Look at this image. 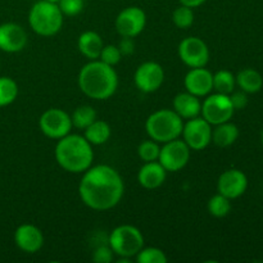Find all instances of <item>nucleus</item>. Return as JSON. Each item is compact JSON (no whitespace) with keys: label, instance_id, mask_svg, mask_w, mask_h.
I'll list each match as a JSON object with an SVG mask.
<instances>
[{"label":"nucleus","instance_id":"f257e3e1","mask_svg":"<svg viewBox=\"0 0 263 263\" xmlns=\"http://www.w3.org/2000/svg\"><path fill=\"white\" fill-rule=\"evenodd\" d=\"M80 198L94 211H108L121 202L125 185L121 175L107 164L90 167L85 171L79 186Z\"/></svg>","mask_w":263,"mask_h":263},{"label":"nucleus","instance_id":"f03ea898","mask_svg":"<svg viewBox=\"0 0 263 263\" xmlns=\"http://www.w3.org/2000/svg\"><path fill=\"white\" fill-rule=\"evenodd\" d=\"M79 86L86 97L105 100L117 90L118 76L112 66L94 59L85 64L80 71Z\"/></svg>","mask_w":263,"mask_h":263},{"label":"nucleus","instance_id":"7ed1b4c3","mask_svg":"<svg viewBox=\"0 0 263 263\" xmlns=\"http://www.w3.org/2000/svg\"><path fill=\"white\" fill-rule=\"evenodd\" d=\"M55 161L59 166L71 174H81L90 168L94 152L85 136L68 134L59 139L55 145Z\"/></svg>","mask_w":263,"mask_h":263},{"label":"nucleus","instance_id":"20e7f679","mask_svg":"<svg viewBox=\"0 0 263 263\" xmlns=\"http://www.w3.org/2000/svg\"><path fill=\"white\" fill-rule=\"evenodd\" d=\"M184 122L172 109H159L152 113L145 122L146 134L157 143H167L181 136Z\"/></svg>","mask_w":263,"mask_h":263},{"label":"nucleus","instance_id":"39448f33","mask_svg":"<svg viewBox=\"0 0 263 263\" xmlns=\"http://www.w3.org/2000/svg\"><path fill=\"white\" fill-rule=\"evenodd\" d=\"M28 23L33 32L40 36H53L59 32L63 25V13L57 3L41 0L35 3L28 13Z\"/></svg>","mask_w":263,"mask_h":263},{"label":"nucleus","instance_id":"423d86ee","mask_svg":"<svg viewBox=\"0 0 263 263\" xmlns=\"http://www.w3.org/2000/svg\"><path fill=\"white\" fill-rule=\"evenodd\" d=\"M109 247L115 254L128 259L144 248V236L135 226L121 225L110 233Z\"/></svg>","mask_w":263,"mask_h":263},{"label":"nucleus","instance_id":"0eeeda50","mask_svg":"<svg viewBox=\"0 0 263 263\" xmlns=\"http://www.w3.org/2000/svg\"><path fill=\"white\" fill-rule=\"evenodd\" d=\"M234 112L235 109L231 104L230 97L220 94V92L210 95L207 99H204L202 104V110H200L203 118L213 126L230 121L233 118Z\"/></svg>","mask_w":263,"mask_h":263},{"label":"nucleus","instance_id":"6e6552de","mask_svg":"<svg viewBox=\"0 0 263 263\" xmlns=\"http://www.w3.org/2000/svg\"><path fill=\"white\" fill-rule=\"evenodd\" d=\"M39 126L44 135L59 140L71 133L72 120L71 116L66 110L59 109V108H50L41 115Z\"/></svg>","mask_w":263,"mask_h":263},{"label":"nucleus","instance_id":"1a4fd4ad","mask_svg":"<svg viewBox=\"0 0 263 263\" xmlns=\"http://www.w3.org/2000/svg\"><path fill=\"white\" fill-rule=\"evenodd\" d=\"M192 149L186 145L184 140L175 139L167 141L159 152L158 162L164 167L166 171L177 172L184 168L190 159Z\"/></svg>","mask_w":263,"mask_h":263},{"label":"nucleus","instance_id":"9d476101","mask_svg":"<svg viewBox=\"0 0 263 263\" xmlns=\"http://www.w3.org/2000/svg\"><path fill=\"white\" fill-rule=\"evenodd\" d=\"M186 145L193 151H203L212 143V125L203 117L187 120L181 133Z\"/></svg>","mask_w":263,"mask_h":263},{"label":"nucleus","instance_id":"9b49d317","mask_svg":"<svg viewBox=\"0 0 263 263\" xmlns=\"http://www.w3.org/2000/svg\"><path fill=\"white\" fill-rule=\"evenodd\" d=\"M179 57L190 68H199L210 61V49L202 39L190 36L179 44Z\"/></svg>","mask_w":263,"mask_h":263},{"label":"nucleus","instance_id":"f8f14e48","mask_svg":"<svg viewBox=\"0 0 263 263\" xmlns=\"http://www.w3.org/2000/svg\"><path fill=\"white\" fill-rule=\"evenodd\" d=\"M146 15L141 8L127 7L116 18V30L122 37H135L145 28Z\"/></svg>","mask_w":263,"mask_h":263},{"label":"nucleus","instance_id":"ddd939ff","mask_svg":"<svg viewBox=\"0 0 263 263\" xmlns=\"http://www.w3.org/2000/svg\"><path fill=\"white\" fill-rule=\"evenodd\" d=\"M136 87L143 92H154L164 81V71L156 62H145L140 64L134 76Z\"/></svg>","mask_w":263,"mask_h":263},{"label":"nucleus","instance_id":"4468645a","mask_svg":"<svg viewBox=\"0 0 263 263\" xmlns=\"http://www.w3.org/2000/svg\"><path fill=\"white\" fill-rule=\"evenodd\" d=\"M247 187H248V179H247V175L240 170H228L218 177V193L230 200L241 197L247 192Z\"/></svg>","mask_w":263,"mask_h":263},{"label":"nucleus","instance_id":"2eb2a0df","mask_svg":"<svg viewBox=\"0 0 263 263\" xmlns=\"http://www.w3.org/2000/svg\"><path fill=\"white\" fill-rule=\"evenodd\" d=\"M27 44L25 28L14 22L0 25V50L5 53H18Z\"/></svg>","mask_w":263,"mask_h":263},{"label":"nucleus","instance_id":"dca6fc26","mask_svg":"<svg viewBox=\"0 0 263 263\" xmlns=\"http://www.w3.org/2000/svg\"><path fill=\"white\" fill-rule=\"evenodd\" d=\"M185 89L195 97H205L213 90V74L204 67L192 68L184 80Z\"/></svg>","mask_w":263,"mask_h":263},{"label":"nucleus","instance_id":"f3484780","mask_svg":"<svg viewBox=\"0 0 263 263\" xmlns=\"http://www.w3.org/2000/svg\"><path fill=\"white\" fill-rule=\"evenodd\" d=\"M14 243L26 253H36L44 244V235L39 228L31 223L18 226L14 233Z\"/></svg>","mask_w":263,"mask_h":263},{"label":"nucleus","instance_id":"a211bd4d","mask_svg":"<svg viewBox=\"0 0 263 263\" xmlns=\"http://www.w3.org/2000/svg\"><path fill=\"white\" fill-rule=\"evenodd\" d=\"M166 175L167 171L158 161L145 162V164L139 170L138 181L145 189H157L164 182Z\"/></svg>","mask_w":263,"mask_h":263},{"label":"nucleus","instance_id":"6ab92c4d","mask_svg":"<svg viewBox=\"0 0 263 263\" xmlns=\"http://www.w3.org/2000/svg\"><path fill=\"white\" fill-rule=\"evenodd\" d=\"M174 110L182 120H190L199 116L202 110V103L199 98L190 92H180L174 99Z\"/></svg>","mask_w":263,"mask_h":263},{"label":"nucleus","instance_id":"aec40b11","mask_svg":"<svg viewBox=\"0 0 263 263\" xmlns=\"http://www.w3.org/2000/svg\"><path fill=\"white\" fill-rule=\"evenodd\" d=\"M77 46L82 55L89 58L90 61H94V59L99 58L104 44H103L99 33H97L95 31H86L80 35L79 40H77Z\"/></svg>","mask_w":263,"mask_h":263},{"label":"nucleus","instance_id":"412c9836","mask_svg":"<svg viewBox=\"0 0 263 263\" xmlns=\"http://www.w3.org/2000/svg\"><path fill=\"white\" fill-rule=\"evenodd\" d=\"M239 138V128L238 126L231 123L230 121L228 122L216 125L212 130V141L220 148H228L233 145Z\"/></svg>","mask_w":263,"mask_h":263},{"label":"nucleus","instance_id":"4be33fe9","mask_svg":"<svg viewBox=\"0 0 263 263\" xmlns=\"http://www.w3.org/2000/svg\"><path fill=\"white\" fill-rule=\"evenodd\" d=\"M236 85L247 94H256L263 86L262 74L254 68H244L235 76Z\"/></svg>","mask_w":263,"mask_h":263},{"label":"nucleus","instance_id":"5701e85b","mask_svg":"<svg viewBox=\"0 0 263 263\" xmlns=\"http://www.w3.org/2000/svg\"><path fill=\"white\" fill-rule=\"evenodd\" d=\"M110 126L103 120H95L90 126L85 128V139L91 145H102L110 138Z\"/></svg>","mask_w":263,"mask_h":263},{"label":"nucleus","instance_id":"b1692460","mask_svg":"<svg viewBox=\"0 0 263 263\" xmlns=\"http://www.w3.org/2000/svg\"><path fill=\"white\" fill-rule=\"evenodd\" d=\"M235 76L228 69H220L213 74V89L216 90V92L230 95L235 89Z\"/></svg>","mask_w":263,"mask_h":263},{"label":"nucleus","instance_id":"393cba45","mask_svg":"<svg viewBox=\"0 0 263 263\" xmlns=\"http://www.w3.org/2000/svg\"><path fill=\"white\" fill-rule=\"evenodd\" d=\"M71 120L72 126L80 128V130H85L87 126H90L97 120V112L90 105H81L74 109L73 115L71 116Z\"/></svg>","mask_w":263,"mask_h":263},{"label":"nucleus","instance_id":"a878e982","mask_svg":"<svg viewBox=\"0 0 263 263\" xmlns=\"http://www.w3.org/2000/svg\"><path fill=\"white\" fill-rule=\"evenodd\" d=\"M18 97V85L13 79L7 76L0 77V107L12 104Z\"/></svg>","mask_w":263,"mask_h":263},{"label":"nucleus","instance_id":"bb28decb","mask_svg":"<svg viewBox=\"0 0 263 263\" xmlns=\"http://www.w3.org/2000/svg\"><path fill=\"white\" fill-rule=\"evenodd\" d=\"M231 211V202L229 198L223 197L222 194H216L208 202V212L213 216V217L222 218L230 213Z\"/></svg>","mask_w":263,"mask_h":263},{"label":"nucleus","instance_id":"cd10ccee","mask_svg":"<svg viewBox=\"0 0 263 263\" xmlns=\"http://www.w3.org/2000/svg\"><path fill=\"white\" fill-rule=\"evenodd\" d=\"M135 257L139 263H167L168 261L166 253L162 249L154 247L143 248Z\"/></svg>","mask_w":263,"mask_h":263},{"label":"nucleus","instance_id":"c85d7f7f","mask_svg":"<svg viewBox=\"0 0 263 263\" xmlns=\"http://www.w3.org/2000/svg\"><path fill=\"white\" fill-rule=\"evenodd\" d=\"M159 152H161V148H159L158 143L154 140H145L138 146V154L141 158V161L144 162H153L158 161L159 158Z\"/></svg>","mask_w":263,"mask_h":263},{"label":"nucleus","instance_id":"c756f323","mask_svg":"<svg viewBox=\"0 0 263 263\" xmlns=\"http://www.w3.org/2000/svg\"><path fill=\"white\" fill-rule=\"evenodd\" d=\"M172 21L176 25V27L189 28L194 23V12H193V8L185 7V5L176 8L174 14H172Z\"/></svg>","mask_w":263,"mask_h":263},{"label":"nucleus","instance_id":"7c9ffc66","mask_svg":"<svg viewBox=\"0 0 263 263\" xmlns=\"http://www.w3.org/2000/svg\"><path fill=\"white\" fill-rule=\"evenodd\" d=\"M121 58H122V54H121L120 49L116 45H107L103 46L102 53H100L99 59L103 63L108 64V66H116V64L120 63Z\"/></svg>","mask_w":263,"mask_h":263},{"label":"nucleus","instance_id":"2f4dec72","mask_svg":"<svg viewBox=\"0 0 263 263\" xmlns=\"http://www.w3.org/2000/svg\"><path fill=\"white\" fill-rule=\"evenodd\" d=\"M58 7L63 15L74 17L84 9V0H59Z\"/></svg>","mask_w":263,"mask_h":263},{"label":"nucleus","instance_id":"473e14b6","mask_svg":"<svg viewBox=\"0 0 263 263\" xmlns=\"http://www.w3.org/2000/svg\"><path fill=\"white\" fill-rule=\"evenodd\" d=\"M113 254L115 252L109 246H100L92 253V261L97 263H109L113 261Z\"/></svg>","mask_w":263,"mask_h":263},{"label":"nucleus","instance_id":"72a5a7b5","mask_svg":"<svg viewBox=\"0 0 263 263\" xmlns=\"http://www.w3.org/2000/svg\"><path fill=\"white\" fill-rule=\"evenodd\" d=\"M229 97H230L231 104H233L234 109L235 110L244 109V108L248 105V94H247L246 91H243V90L233 91Z\"/></svg>","mask_w":263,"mask_h":263},{"label":"nucleus","instance_id":"f704fd0d","mask_svg":"<svg viewBox=\"0 0 263 263\" xmlns=\"http://www.w3.org/2000/svg\"><path fill=\"white\" fill-rule=\"evenodd\" d=\"M117 46L122 55H130L135 50V43H134L133 37H122Z\"/></svg>","mask_w":263,"mask_h":263},{"label":"nucleus","instance_id":"c9c22d12","mask_svg":"<svg viewBox=\"0 0 263 263\" xmlns=\"http://www.w3.org/2000/svg\"><path fill=\"white\" fill-rule=\"evenodd\" d=\"M181 3V5H185V7L189 8H197L199 5H202L203 3H205L207 0H179Z\"/></svg>","mask_w":263,"mask_h":263},{"label":"nucleus","instance_id":"e433bc0d","mask_svg":"<svg viewBox=\"0 0 263 263\" xmlns=\"http://www.w3.org/2000/svg\"><path fill=\"white\" fill-rule=\"evenodd\" d=\"M259 138H261V143H262V145H263V128L261 130V135H259Z\"/></svg>","mask_w":263,"mask_h":263},{"label":"nucleus","instance_id":"4c0bfd02","mask_svg":"<svg viewBox=\"0 0 263 263\" xmlns=\"http://www.w3.org/2000/svg\"><path fill=\"white\" fill-rule=\"evenodd\" d=\"M48 2H51V3H57V4H58V2H59V0H48Z\"/></svg>","mask_w":263,"mask_h":263}]
</instances>
